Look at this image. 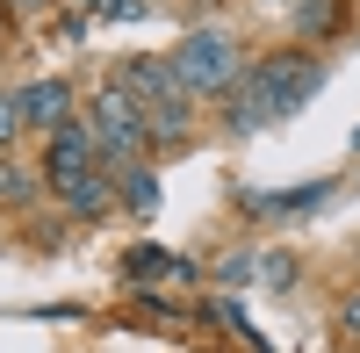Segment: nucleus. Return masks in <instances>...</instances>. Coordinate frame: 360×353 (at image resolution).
<instances>
[{
  "label": "nucleus",
  "instance_id": "f257e3e1",
  "mask_svg": "<svg viewBox=\"0 0 360 353\" xmlns=\"http://www.w3.org/2000/svg\"><path fill=\"white\" fill-rule=\"evenodd\" d=\"M173 65V79H180V94H231L238 79H245V51H238V37H224V29H188V37H180V51L166 58Z\"/></svg>",
  "mask_w": 360,
  "mask_h": 353
},
{
  "label": "nucleus",
  "instance_id": "f03ea898",
  "mask_svg": "<svg viewBox=\"0 0 360 353\" xmlns=\"http://www.w3.org/2000/svg\"><path fill=\"white\" fill-rule=\"evenodd\" d=\"M94 144H101V159H115V166H137V152L152 144V130H144V108H137L115 79L94 94Z\"/></svg>",
  "mask_w": 360,
  "mask_h": 353
},
{
  "label": "nucleus",
  "instance_id": "7ed1b4c3",
  "mask_svg": "<svg viewBox=\"0 0 360 353\" xmlns=\"http://www.w3.org/2000/svg\"><path fill=\"white\" fill-rule=\"evenodd\" d=\"M252 86L274 101V115H295V108L324 86V72H317L310 51H274V58H259V65H252Z\"/></svg>",
  "mask_w": 360,
  "mask_h": 353
},
{
  "label": "nucleus",
  "instance_id": "20e7f679",
  "mask_svg": "<svg viewBox=\"0 0 360 353\" xmlns=\"http://www.w3.org/2000/svg\"><path fill=\"white\" fill-rule=\"evenodd\" d=\"M115 86L137 101V108H159V101H180V79L166 58H115Z\"/></svg>",
  "mask_w": 360,
  "mask_h": 353
},
{
  "label": "nucleus",
  "instance_id": "39448f33",
  "mask_svg": "<svg viewBox=\"0 0 360 353\" xmlns=\"http://www.w3.org/2000/svg\"><path fill=\"white\" fill-rule=\"evenodd\" d=\"M15 115L29 130H65L72 123V86L65 79H29V86H15Z\"/></svg>",
  "mask_w": 360,
  "mask_h": 353
},
{
  "label": "nucleus",
  "instance_id": "423d86ee",
  "mask_svg": "<svg viewBox=\"0 0 360 353\" xmlns=\"http://www.w3.org/2000/svg\"><path fill=\"white\" fill-rule=\"evenodd\" d=\"M86 166H101L94 123H65V130H51V152H44V173H51V181H65V173H86Z\"/></svg>",
  "mask_w": 360,
  "mask_h": 353
},
{
  "label": "nucleus",
  "instance_id": "0eeeda50",
  "mask_svg": "<svg viewBox=\"0 0 360 353\" xmlns=\"http://www.w3.org/2000/svg\"><path fill=\"white\" fill-rule=\"evenodd\" d=\"M51 195L65 202L72 217H101L108 202H115V188H108V173H101V166H86V173H65V181H51Z\"/></svg>",
  "mask_w": 360,
  "mask_h": 353
},
{
  "label": "nucleus",
  "instance_id": "6e6552de",
  "mask_svg": "<svg viewBox=\"0 0 360 353\" xmlns=\"http://www.w3.org/2000/svg\"><path fill=\"white\" fill-rule=\"evenodd\" d=\"M266 123H281V115H274V101H266V94H259L252 79H238L231 94H224V130L252 137V130H266Z\"/></svg>",
  "mask_w": 360,
  "mask_h": 353
},
{
  "label": "nucleus",
  "instance_id": "1a4fd4ad",
  "mask_svg": "<svg viewBox=\"0 0 360 353\" xmlns=\"http://www.w3.org/2000/svg\"><path fill=\"white\" fill-rule=\"evenodd\" d=\"M346 22V0H303V8H295V37H332V29Z\"/></svg>",
  "mask_w": 360,
  "mask_h": 353
},
{
  "label": "nucleus",
  "instance_id": "9d476101",
  "mask_svg": "<svg viewBox=\"0 0 360 353\" xmlns=\"http://www.w3.org/2000/svg\"><path fill=\"white\" fill-rule=\"evenodd\" d=\"M115 202H123L130 217H152V210H159V181H152L144 166H130V173H123V188H115Z\"/></svg>",
  "mask_w": 360,
  "mask_h": 353
},
{
  "label": "nucleus",
  "instance_id": "9b49d317",
  "mask_svg": "<svg viewBox=\"0 0 360 353\" xmlns=\"http://www.w3.org/2000/svg\"><path fill=\"white\" fill-rule=\"evenodd\" d=\"M29 202H37V173L0 159V210H29Z\"/></svg>",
  "mask_w": 360,
  "mask_h": 353
},
{
  "label": "nucleus",
  "instance_id": "f8f14e48",
  "mask_svg": "<svg viewBox=\"0 0 360 353\" xmlns=\"http://www.w3.org/2000/svg\"><path fill=\"white\" fill-rule=\"evenodd\" d=\"M15 130H22V115H15V94H0V152L15 144Z\"/></svg>",
  "mask_w": 360,
  "mask_h": 353
},
{
  "label": "nucleus",
  "instance_id": "ddd939ff",
  "mask_svg": "<svg viewBox=\"0 0 360 353\" xmlns=\"http://www.w3.org/2000/svg\"><path fill=\"white\" fill-rule=\"evenodd\" d=\"M339 332H346V339H360V296H346V303H339Z\"/></svg>",
  "mask_w": 360,
  "mask_h": 353
},
{
  "label": "nucleus",
  "instance_id": "4468645a",
  "mask_svg": "<svg viewBox=\"0 0 360 353\" xmlns=\"http://www.w3.org/2000/svg\"><path fill=\"white\" fill-rule=\"evenodd\" d=\"M281 8H288V0H281ZM295 8H303V0H295Z\"/></svg>",
  "mask_w": 360,
  "mask_h": 353
},
{
  "label": "nucleus",
  "instance_id": "2eb2a0df",
  "mask_svg": "<svg viewBox=\"0 0 360 353\" xmlns=\"http://www.w3.org/2000/svg\"><path fill=\"white\" fill-rule=\"evenodd\" d=\"M353 144H360V130H353Z\"/></svg>",
  "mask_w": 360,
  "mask_h": 353
}]
</instances>
